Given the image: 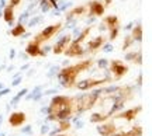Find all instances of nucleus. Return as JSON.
I'll use <instances>...</instances> for the list:
<instances>
[{
  "instance_id": "obj_36",
  "label": "nucleus",
  "mask_w": 152,
  "mask_h": 136,
  "mask_svg": "<svg viewBox=\"0 0 152 136\" xmlns=\"http://www.w3.org/2000/svg\"><path fill=\"white\" fill-rule=\"evenodd\" d=\"M58 136H65V135H58Z\"/></svg>"
},
{
  "instance_id": "obj_4",
  "label": "nucleus",
  "mask_w": 152,
  "mask_h": 136,
  "mask_svg": "<svg viewBox=\"0 0 152 136\" xmlns=\"http://www.w3.org/2000/svg\"><path fill=\"white\" fill-rule=\"evenodd\" d=\"M61 27H62V24H61V22H56V24H52V25H48L47 28H44L39 34H37V35H35L34 41L41 45V42H44V41H48V39L52 38L55 34L61 30Z\"/></svg>"
},
{
  "instance_id": "obj_2",
  "label": "nucleus",
  "mask_w": 152,
  "mask_h": 136,
  "mask_svg": "<svg viewBox=\"0 0 152 136\" xmlns=\"http://www.w3.org/2000/svg\"><path fill=\"white\" fill-rule=\"evenodd\" d=\"M92 66V60L87 59V60H83L80 63H77V65H73V66H69V67H66L64 70L59 72V75H58V79H59V83L64 86V87H72V86H75V80H76V76L80 73V72L86 70L87 67H90Z\"/></svg>"
},
{
  "instance_id": "obj_5",
  "label": "nucleus",
  "mask_w": 152,
  "mask_h": 136,
  "mask_svg": "<svg viewBox=\"0 0 152 136\" xmlns=\"http://www.w3.org/2000/svg\"><path fill=\"white\" fill-rule=\"evenodd\" d=\"M72 42V35H64L62 38L55 44L54 46V54L55 55H59L62 54V52H65L66 48L69 46V44Z\"/></svg>"
},
{
  "instance_id": "obj_10",
  "label": "nucleus",
  "mask_w": 152,
  "mask_h": 136,
  "mask_svg": "<svg viewBox=\"0 0 152 136\" xmlns=\"http://www.w3.org/2000/svg\"><path fill=\"white\" fill-rule=\"evenodd\" d=\"M9 122H10L11 126H20L26 122V114L24 112H13L9 118Z\"/></svg>"
},
{
  "instance_id": "obj_37",
  "label": "nucleus",
  "mask_w": 152,
  "mask_h": 136,
  "mask_svg": "<svg viewBox=\"0 0 152 136\" xmlns=\"http://www.w3.org/2000/svg\"><path fill=\"white\" fill-rule=\"evenodd\" d=\"M0 136H4V135H3V133H1V135H0Z\"/></svg>"
},
{
  "instance_id": "obj_11",
  "label": "nucleus",
  "mask_w": 152,
  "mask_h": 136,
  "mask_svg": "<svg viewBox=\"0 0 152 136\" xmlns=\"http://www.w3.org/2000/svg\"><path fill=\"white\" fill-rule=\"evenodd\" d=\"M97 132L102 136H111L115 132V125L114 124H104V125L97 126Z\"/></svg>"
},
{
  "instance_id": "obj_27",
  "label": "nucleus",
  "mask_w": 152,
  "mask_h": 136,
  "mask_svg": "<svg viewBox=\"0 0 152 136\" xmlns=\"http://www.w3.org/2000/svg\"><path fill=\"white\" fill-rule=\"evenodd\" d=\"M51 7H55V9H58V0H48Z\"/></svg>"
},
{
  "instance_id": "obj_7",
  "label": "nucleus",
  "mask_w": 152,
  "mask_h": 136,
  "mask_svg": "<svg viewBox=\"0 0 152 136\" xmlns=\"http://www.w3.org/2000/svg\"><path fill=\"white\" fill-rule=\"evenodd\" d=\"M104 10H106V6L103 4L102 0H93L89 3V11L92 16H103Z\"/></svg>"
},
{
  "instance_id": "obj_24",
  "label": "nucleus",
  "mask_w": 152,
  "mask_h": 136,
  "mask_svg": "<svg viewBox=\"0 0 152 136\" xmlns=\"http://www.w3.org/2000/svg\"><path fill=\"white\" fill-rule=\"evenodd\" d=\"M131 42H134V41H132V38H131V37H127V38H125V42H124V46H123V49H127V48H128V46L131 45Z\"/></svg>"
},
{
  "instance_id": "obj_8",
  "label": "nucleus",
  "mask_w": 152,
  "mask_h": 136,
  "mask_svg": "<svg viewBox=\"0 0 152 136\" xmlns=\"http://www.w3.org/2000/svg\"><path fill=\"white\" fill-rule=\"evenodd\" d=\"M106 82H110L109 77L102 79V80H82V82H77V83H76V87L79 88V90H89V88L94 87V86H99V84L106 83Z\"/></svg>"
},
{
  "instance_id": "obj_30",
  "label": "nucleus",
  "mask_w": 152,
  "mask_h": 136,
  "mask_svg": "<svg viewBox=\"0 0 152 136\" xmlns=\"http://www.w3.org/2000/svg\"><path fill=\"white\" fill-rule=\"evenodd\" d=\"M41 132H42V133H47V132H48V126L44 125L42 128H41Z\"/></svg>"
},
{
  "instance_id": "obj_29",
  "label": "nucleus",
  "mask_w": 152,
  "mask_h": 136,
  "mask_svg": "<svg viewBox=\"0 0 152 136\" xmlns=\"http://www.w3.org/2000/svg\"><path fill=\"white\" fill-rule=\"evenodd\" d=\"M104 51H106V52H110V51H113V45H110V44L104 45Z\"/></svg>"
},
{
  "instance_id": "obj_31",
  "label": "nucleus",
  "mask_w": 152,
  "mask_h": 136,
  "mask_svg": "<svg viewBox=\"0 0 152 136\" xmlns=\"http://www.w3.org/2000/svg\"><path fill=\"white\" fill-rule=\"evenodd\" d=\"M21 82V79H20V77H17L16 80H14V82H13V86H17V84H18V83Z\"/></svg>"
},
{
  "instance_id": "obj_28",
  "label": "nucleus",
  "mask_w": 152,
  "mask_h": 136,
  "mask_svg": "<svg viewBox=\"0 0 152 136\" xmlns=\"http://www.w3.org/2000/svg\"><path fill=\"white\" fill-rule=\"evenodd\" d=\"M99 66H100V67H106V66H107V60L106 59L99 60Z\"/></svg>"
},
{
  "instance_id": "obj_34",
  "label": "nucleus",
  "mask_w": 152,
  "mask_h": 136,
  "mask_svg": "<svg viewBox=\"0 0 152 136\" xmlns=\"http://www.w3.org/2000/svg\"><path fill=\"white\" fill-rule=\"evenodd\" d=\"M106 1V4H110V1H113V0H104Z\"/></svg>"
},
{
  "instance_id": "obj_21",
  "label": "nucleus",
  "mask_w": 152,
  "mask_h": 136,
  "mask_svg": "<svg viewBox=\"0 0 152 136\" xmlns=\"http://www.w3.org/2000/svg\"><path fill=\"white\" fill-rule=\"evenodd\" d=\"M39 6H41V10L44 13H47V11L51 9V4H49L48 0H39Z\"/></svg>"
},
{
  "instance_id": "obj_12",
  "label": "nucleus",
  "mask_w": 152,
  "mask_h": 136,
  "mask_svg": "<svg viewBox=\"0 0 152 136\" xmlns=\"http://www.w3.org/2000/svg\"><path fill=\"white\" fill-rule=\"evenodd\" d=\"M3 18H4V21L7 24L13 25V22H14V9L11 6H6L4 7V10H3Z\"/></svg>"
},
{
  "instance_id": "obj_20",
  "label": "nucleus",
  "mask_w": 152,
  "mask_h": 136,
  "mask_svg": "<svg viewBox=\"0 0 152 136\" xmlns=\"http://www.w3.org/2000/svg\"><path fill=\"white\" fill-rule=\"evenodd\" d=\"M141 133H142V131H141V128H132L131 131H128V132H124V136H141Z\"/></svg>"
},
{
  "instance_id": "obj_6",
  "label": "nucleus",
  "mask_w": 152,
  "mask_h": 136,
  "mask_svg": "<svg viewBox=\"0 0 152 136\" xmlns=\"http://www.w3.org/2000/svg\"><path fill=\"white\" fill-rule=\"evenodd\" d=\"M127 70H128V67L125 65H123V62H120V60H113L111 62V72L114 73V77L117 80L124 76L127 73Z\"/></svg>"
},
{
  "instance_id": "obj_32",
  "label": "nucleus",
  "mask_w": 152,
  "mask_h": 136,
  "mask_svg": "<svg viewBox=\"0 0 152 136\" xmlns=\"http://www.w3.org/2000/svg\"><path fill=\"white\" fill-rule=\"evenodd\" d=\"M6 93H9V90H7V88H4V90H1V91H0V95H4Z\"/></svg>"
},
{
  "instance_id": "obj_38",
  "label": "nucleus",
  "mask_w": 152,
  "mask_h": 136,
  "mask_svg": "<svg viewBox=\"0 0 152 136\" xmlns=\"http://www.w3.org/2000/svg\"><path fill=\"white\" fill-rule=\"evenodd\" d=\"M0 16H1V13H0Z\"/></svg>"
},
{
  "instance_id": "obj_13",
  "label": "nucleus",
  "mask_w": 152,
  "mask_h": 136,
  "mask_svg": "<svg viewBox=\"0 0 152 136\" xmlns=\"http://www.w3.org/2000/svg\"><path fill=\"white\" fill-rule=\"evenodd\" d=\"M140 111H141V107H137V108H132V109H128V111L121 112L120 115H117V118H124V119H127V121H132Z\"/></svg>"
},
{
  "instance_id": "obj_26",
  "label": "nucleus",
  "mask_w": 152,
  "mask_h": 136,
  "mask_svg": "<svg viewBox=\"0 0 152 136\" xmlns=\"http://www.w3.org/2000/svg\"><path fill=\"white\" fill-rule=\"evenodd\" d=\"M20 1H21V0H10V4H9V6H11V7L14 9L16 6L20 4Z\"/></svg>"
},
{
  "instance_id": "obj_17",
  "label": "nucleus",
  "mask_w": 152,
  "mask_h": 136,
  "mask_svg": "<svg viewBox=\"0 0 152 136\" xmlns=\"http://www.w3.org/2000/svg\"><path fill=\"white\" fill-rule=\"evenodd\" d=\"M131 38H132V41H138V42L142 39V27H141V25H137V27H134Z\"/></svg>"
},
{
  "instance_id": "obj_18",
  "label": "nucleus",
  "mask_w": 152,
  "mask_h": 136,
  "mask_svg": "<svg viewBox=\"0 0 152 136\" xmlns=\"http://www.w3.org/2000/svg\"><path fill=\"white\" fill-rule=\"evenodd\" d=\"M24 34H26V27L23 24H18V25H16L11 30V35L13 37H20V35H24Z\"/></svg>"
},
{
  "instance_id": "obj_15",
  "label": "nucleus",
  "mask_w": 152,
  "mask_h": 136,
  "mask_svg": "<svg viewBox=\"0 0 152 136\" xmlns=\"http://www.w3.org/2000/svg\"><path fill=\"white\" fill-rule=\"evenodd\" d=\"M103 44H104L103 37H96L94 39H92V41L89 42V48H90V51H96V49L100 48Z\"/></svg>"
},
{
  "instance_id": "obj_35",
  "label": "nucleus",
  "mask_w": 152,
  "mask_h": 136,
  "mask_svg": "<svg viewBox=\"0 0 152 136\" xmlns=\"http://www.w3.org/2000/svg\"><path fill=\"white\" fill-rule=\"evenodd\" d=\"M1 119H3V118H1V116H0V122H1Z\"/></svg>"
},
{
  "instance_id": "obj_19",
  "label": "nucleus",
  "mask_w": 152,
  "mask_h": 136,
  "mask_svg": "<svg viewBox=\"0 0 152 136\" xmlns=\"http://www.w3.org/2000/svg\"><path fill=\"white\" fill-rule=\"evenodd\" d=\"M109 115H103V114H93L90 118V122H102V121L107 119Z\"/></svg>"
},
{
  "instance_id": "obj_25",
  "label": "nucleus",
  "mask_w": 152,
  "mask_h": 136,
  "mask_svg": "<svg viewBox=\"0 0 152 136\" xmlns=\"http://www.w3.org/2000/svg\"><path fill=\"white\" fill-rule=\"evenodd\" d=\"M118 34V28H114V30H110V39H114Z\"/></svg>"
},
{
  "instance_id": "obj_33",
  "label": "nucleus",
  "mask_w": 152,
  "mask_h": 136,
  "mask_svg": "<svg viewBox=\"0 0 152 136\" xmlns=\"http://www.w3.org/2000/svg\"><path fill=\"white\" fill-rule=\"evenodd\" d=\"M23 132H30V126H27V128H24V129H23Z\"/></svg>"
},
{
  "instance_id": "obj_1",
  "label": "nucleus",
  "mask_w": 152,
  "mask_h": 136,
  "mask_svg": "<svg viewBox=\"0 0 152 136\" xmlns=\"http://www.w3.org/2000/svg\"><path fill=\"white\" fill-rule=\"evenodd\" d=\"M49 119H59L66 121L73 112V103L72 98L65 95H56L52 98L51 105L48 108Z\"/></svg>"
},
{
  "instance_id": "obj_14",
  "label": "nucleus",
  "mask_w": 152,
  "mask_h": 136,
  "mask_svg": "<svg viewBox=\"0 0 152 136\" xmlns=\"http://www.w3.org/2000/svg\"><path fill=\"white\" fill-rule=\"evenodd\" d=\"M103 22L107 25V28L109 30H114V28H120L118 27V18L115 16H109V17H106L103 20Z\"/></svg>"
},
{
  "instance_id": "obj_23",
  "label": "nucleus",
  "mask_w": 152,
  "mask_h": 136,
  "mask_svg": "<svg viewBox=\"0 0 152 136\" xmlns=\"http://www.w3.org/2000/svg\"><path fill=\"white\" fill-rule=\"evenodd\" d=\"M41 21H42V17H41V16H39V17H34L33 20L28 22V25H30V27H34L35 24H38V22H41Z\"/></svg>"
},
{
  "instance_id": "obj_16",
  "label": "nucleus",
  "mask_w": 152,
  "mask_h": 136,
  "mask_svg": "<svg viewBox=\"0 0 152 136\" xmlns=\"http://www.w3.org/2000/svg\"><path fill=\"white\" fill-rule=\"evenodd\" d=\"M86 10V7L85 6H80V7H76V9H73L72 11H69L68 13V16H66V20H72V18H75L76 16H80L83 11Z\"/></svg>"
},
{
  "instance_id": "obj_3",
  "label": "nucleus",
  "mask_w": 152,
  "mask_h": 136,
  "mask_svg": "<svg viewBox=\"0 0 152 136\" xmlns=\"http://www.w3.org/2000/svg\"><path fill=\"white\" fill-rule=\"evenodd\" d=\"M100 93H102L100 90H96V91H93L92 94H85V95H82V97L77 100V103H76L75 111L76 112H83V111L90 109L93 105H94V103L97 101Z\"/></svg>"
},
{
  "instance_id": "obj_22",
  "label": "nucleus",
  "mask_w": 152,
  "mask_h": 136,
  "mask_svg": "<svg viewBox=\"0 0 152 136\" xmlns=\"http://www.w3.org/2000/svg\"><path fill=\"white\" fill-rule=\"evenodd\" d=\"M65 129H69V122H68V121H61V125H59V128H58V132L65 131Z\"/></svg>"
},
{
  "instance_id": "obj_9",
  "label": "nucleus",
  "mask_w": 152,
  "mask_h": 136,
  "mask_svg": "<svg viewBox=\"0 0 152 136\" xmlns=\"http://www.w3.org/2000/svg\"><path fill=\"white\" fill-rule=\"evenodd\" d=\"M26 52H27L30 56H42V55H45V52L39 48V44L35 42L34 39L31 42H28L27 48H26Z\"/></svg>"
}]
</instances>
